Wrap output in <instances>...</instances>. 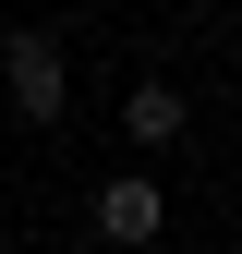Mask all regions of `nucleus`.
<instances>
[{
    "mask_svg": "<svg viewBox=\"0 0 242 254\" xmlns=\"http://www.w3.org/2000/svg\"><path fill=\"white\" fill-rule=\"evenodd\" d=\"M0 85H12L24 121H60L73 109V49H60L49 24H24V37H0Z\"/></svg>",
    "mask_w": 242,
    "mask_h": 254,
    "instance_id": "f257e3e1",
    "label": "nucleus"
},
{
    "mask_svg": "<svg viewBox=\"0 0 242 254\" xmlns=\"http://www.w3.org/2000/svg\"><path fill=\"white\" fill-rule=\"evenodd\" d=\"M158 230H170V194H158L145 170H121L109 194H97V242H121V254H145Z\"/></svg>",
    "mask_w": 242,
    "mask_h": 254,
    "instance_id": "f03ea898",
    "label": "nucleus"
},
{
    "mask_svg": "<svg viewBox=\"0 0 242 254\" xmlns=\"http://www.w3.org/2000/svg\"><path fill=\"white\" fill-rule=\"evenodd\" d=\"M121 145H145V157L182 145V97H170V85H133V97H121Z\"/></svg>",
    "mask_w": 242,
    "mask_h": 254,
    "instance_id": "7ed1b4c3",
    "label": "nucleus"
}]
</instances>
